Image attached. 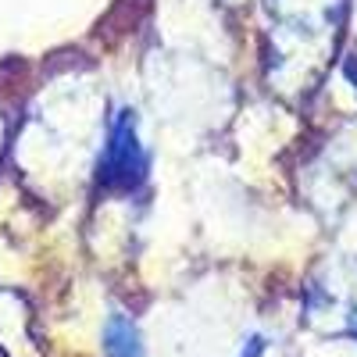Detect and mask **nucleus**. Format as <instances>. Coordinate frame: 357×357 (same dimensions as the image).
Here are the masks:
<instances>
[{
  "instance_id": "2",
  "label": "nucleus",
  "mask_w": 357,
  "mask_h": 357,
  "mask_svg": "<svg viewBox=\"0 0 357 357\" xmlns=\"http://www.w3.org/2000/svg\"><path fill=\"white\" fill-rule=\"evenodd\" d=\"M104 347H107V357H143L139 333H136V325H132L126 314H114V318L107 321Z\"/></svg>"
},
{
  "instance_id": "1",
  "label": "nucleus",
  "mask_w": 357,
  "mask_h": 357,
  "mask_svg": "<svg viewBox=\"0 0 357 357\" xmlns=\"http://www.w3.org/2000/svg\"><path fill=\"white\" fill-rule=\"evenodd\" d=\"M146 175V151L139 143V129L132 111H122L111 126L107 146L100 154V186L111 193H129Z\"/></svg>"
}]
</instances>
